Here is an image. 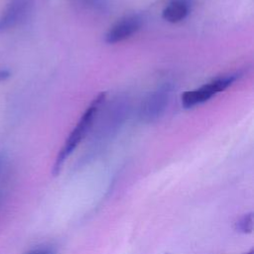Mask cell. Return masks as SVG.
Returning a JSON list of instances; mask_svg holds the SVG:
<instances>
[{
    "mask_svg": "<svg viewBox=\"0 0 254 254\" xmlns=\"http://www.w3.org/2000/svg\"><path fill=\"white\" fill-rule=\"evenodd\" d=\"M244 254H254V251L251 249L250 251H248V252H246V253H244Z\"/></svg>",
    "mask_w": 254,
    "mask_h": 254,
    "instance_id": "obj_12",
    "label": "cell"
},
{
    "mask_svg": "<svg viewBox=\"0 0 254 254\" xmlns=\"http://www.w3.org/2000/svg\"><path fill=\"white\" fill-rule=\"evenodd\" d=\"M35 0H10L0 17V34L26 21L31 14Z\"/></svg>",
    "mask_w": 254,
    "mask_h": 254,
    "instance_id": "obj_5",
    "label": "cell"
},
{
    "mask_svg": "<svg viewBox=\"0 0 254 254\" xmlns=\"http://www.w3.org/2000/svg\"><path fill=\"white\" fill-rule=\"evenodd\" d=\"M27 254H55V252L49 248H38L28 252Z\"/></svg>",
    "mask_w": 254,
    "mask_h": 254,
    "instance_id": "obj_10",
    "label": "cell"
},
{
    "mask_svg": "<svg viewBox=\"0 0 254 254\" xmlns=\"http://www.w3.org/2000/svg\"><path fill=\"white\" fill-rule=\"evenodd\" d=\"M190 11L188 0H172L163 10L162 17L169 23H179L187 18Z\"/></svg>",
    "mask_w": 254,
    "mask_h": 254,
    "instance_id": "obj_7",
    "label": "cell"
},
{
    "mask_svg": "<svg viewBox=\"0 0 254 254\" xmlns=\"http://www.w3.org/2000/svg\"><path fill=\"white\" fill-rule=\"evenodd\" d=\"M70 2L76 8L86 12L103 14L109 10L108 0H70Z\"/></svg>",
    "mask_w": 254,
    "mask_h": 254,
    "instance_id": "obj_8",
    "label": "cell"
},
{
    "mask_svg": "<svg viewBox=\"0 0 254 254\" xmlns=\"http://www.w3.org/2000/svg\"><path fill=\"white\" fill-rule=\"evenodd\" d=\"M239 77V72L221 75L197 88L189 90L182 95V105L186 109H190L196 105H199L209 100L211 97L218 94L219 92L225 90Z\"/></svg>",
    "mask_w": 254,
    "mask_h": 254,
    "instance_id": "obj_4",
    "label": "cell"
},
{
    "mask_svg": "<svg viewBox=\"0 0 254 254\" xmlns=\"http://www.w3.org/2000/svg\"><path fill=\"white\" fill-rule=\"evenodd\" d=\"M173 85L165 82L152 90L141 102L139 118L144 123H153L159 120L165 113L170 103Z\"/></svg>",
    "mask_w": 254,
    "mask_h": 254,
    "instance_id": "obj_3",
    "label": "cell"
},
{
    "mask_svg": "<svg viewBox=\"0 0 254 254\" xmlns=\"http://www.w3.org/2000/svg\"><path fill=\"white\" fill-rule=\"evenodd\" d=\"M106 99V93L101 92L97 94L87 108L84 110L80 119L71 130L69 135L67 136L64 144L62 146L61 150L58 153V156L53 165L52 173L54 176H58L64 167V163L68 159V157L73 153V151L77 148L79 143L85 138L88 132L92 129L96 116L104 104Z\"/></svg>",
    "mask_w": 254,
    "mask_h": 254,
    "instance_id": "obj_1",
    "label": "cell"
},
{
    "mask_svg": "<svg viewBox=\"0 0 254 254\" xmlns=\"http://www.w3.org/2000/svg\"><path fill=\"white\" fill-rule=\"evenodd\" d=\"M130 110V103L127 97L117 96L102 111L101 117L98 119L95 126L93 139L107 140L114 136L118 130L123 126L125 120L128 117Z\"/></svg>",
    "mask_w": 254,
    "mask_h": 254,
    "instance_id": "obj_2",
    "label": "cell"
},
{
    "mask_svg": "<svg viewBox=\"0 0 254 254\" xmlns=\"http://www.w3.org/2000/svg\"><path fill=\"white\" fill-rule=\"evenodd\" d=\"M143 19L138 14L126 16L115 23L105 34L104 42L109 45L121 43L135 35L142 27Z\"/></svg>",
    "mask_w": 254,
    "mask_h": 254,
    "instance_id": "obj_6",
    "label": "cell"
},
{
    "mask_svg": "<svg viewBox=\"0 0 254 254\" xmlns=\"http://www.w3.org/2000/svg\"><path fill=\"white\" fill-rule=\"evenodd\" d=\"M2 200H3V195L0 193V205H1V203H2Z\"/></svg>",
    "mask_w": 254,
    "mask_h": 254,
    "instance_id": "obj_13",
    "label": "cell"
},
{
    "mask_svg": "<svg viewBox=\"0 0 254 254\" xmlns=\"http://www.w3.org/2000/svg\"><path fill=\"white\" fill-rule=\"evenodd\" d=\"M234 228L236 231L243 234L251 233L253 230V213L249 212L238 218L235 222Z\"/></svg>",
    "mask_w": 254,
    "mask_h": 254,
    "instance_id": "obj_9",
    "label": "cell"
},
{
    "mask_svg": "<svg viewBox=\"0 0 254 254\" xmlns=\"http://www.w3.org/2000/svg\"><path fill=\"white\" fill-rule=\"evenodd\" d=\"M10 77V71L7 69H0V82Z\"/></svg>",
    "mask_w": 254,
    "mask_h": 254,
    "instance_id": "obj_11",
    "label": "cell"
}]
</instances>
